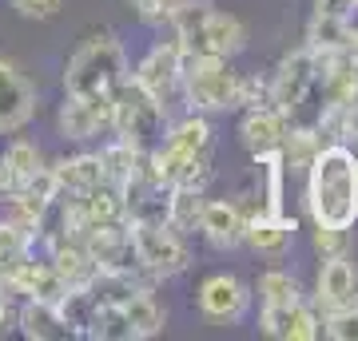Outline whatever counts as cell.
Returning <instances> with one entry per match:
<instances>
[{
    "label": "cell",
    "instance_id": "25",
    "mask_svg": "<svg viewBox=\"0 0 358 341\" xmlns=\"http://www.w3.org/2000/svg\"><path fill=\"white\" fill-rule=\"evenodd\" d=\"M315 338H322V310L303 298V302L294 305V314H291L287 341H315Z\"/></svg>",
    "mask_w": 358,
    "mask_h": 341
},
{
    "label": "cell",
    "instance_id": "17",
    "mask_svg": "<svg viewBox=\"0 0 358 341\" xmlns=\"http://www.w3.org/2000/svg\"><path fill=\"white\" fill-rule=\"evenodd\" d=\"M16 329L32 341H64L72 338V329L64 326V317L52 302H16Z\"/></svg>",
    "mask_w": 358,
    "mask_h": 341
},
{
    "label": "cell",
    "instance_id": "24",
    "mask_svg": "<svg viewBox=\"0 0 358 341\" xmlns=\"http://www.w3.org/2000/svg\"><path fill=\"white\" fill-rule=\"evenodd\" d=\"M96 155H100L103 179H108V183H115V187H124V183L131 179V171H136V163H140L143 151H136V147H128V143L112 139V143H103Z\"/></svg>",
    "mask_w": 358,
    "mask_h": 341
},
{
    "label": "cell",
    "instance_id": "10",
    "mask_svg": "<svg viewBox=\"0 0 358 341\" xmlns=\"http://www.w3.org/2000/svg\"><path fill=\"white\" fill-rule=\"evenodd\" d=\"M195 305L207 321L215 326H235L243 321L247 310H251V290L247 282H239L235 274H207L199 282V294H195Z\"/></svg>",
    "mask_w": 358,
    "mask_h": 341
},
{
    "label": "cell",
    "instance_id": "8",
    "mask_svg": "<svg viewBox=\"0 0 358 341\" xmlns=\"http://www.w3.org/2000/svg\"><path fill=\"white\" fill-rule=\"evenodd\" d=\"M315 84H319V56L303 44L299 52L282 56L275 76L267 79V103L294 119V115L303 112V103L315 96Z\"/></svg>",
    "mask_w": 358,
    "mask_h": 341
},
{
    "label": "cell",
    "instance_id": "15",
    "mask_svg": "<svg viewBox=\"0 0 358 341\" xmlns=\"http://www.w3.org/2000/svg\"><path fill=\"white\" fill-rule=\"evenodd\" d=\"M294 230H299V222L287 215H251L243 230V246L255 250L259 258H267V262H279V258L291 254Z\"/></svg>",
    "mask_w": 358,
    "mask_h": 341
},
{
    "label": "cell",
    "instance_id": "31",
    "mask_svg": "<svg viewBox=\"0 0 358 341\" xmlns=\"http://www.w3.org/2000/svg\"><path fill=\"white\" fill-rule=\"evenodd\" d=\"M24 183H28V179L20 175V171H16V167H13V159H8V155L0 151V202L16 199V195H20V190H24Z\"/></svg>",
    "mask_w": 358,
    "mask_h": 341
},
{
    "label": "cell",
    "instance_id": "1",
    "mask_svg": "<svg viewBox=\"0 0 358 341\" xmlns=\"http://www.w3.org/2000/svg\"><path fill=\"white\" fill-rule=\"evenodd\" d=\"M307 215L319 227L358 222V155L343 143H322L307 167Z\"/></svg>",
    "mask_w": 358,
    "mask_h": 341
},
{
    "label": "cell",
    "instance_id": "11",
    "mask_svg": "<svg viewBox=\"0 0 358 341\" xmlns=\"http://www.w3.org/2000/svg\"><path fill=\"white\" fill-rule=\"evenodd\" d=\"M112 123V96H64L56 112V131L68 143H88Z\"/></svg>",
    "mask_w": 358,
    "mask_h": 341
},
{
    "label": "cell",
    "instance_id": "23",
    "mask_svg": "<svg viewBox=\"0 0 358 341\" xmlns=\"http://www.w3.org/2000/svg\"><path fill=\"white\" fill-rule=\"evenodd\" d=\"M255 290H259V302H263V305H291V302L303 298L299 278H294L291 270H279V266H271V270L259 274Z\"/></svg>",
    "mask_w": 358,
    "mask_h": 341
},
{
    "label": "cell",
    "instance_id": "9",
    "mask_svg": "<svg viewBox=\"0 0 358 341\" xmlns=\"http://www.w3.org/2000/svg\"><path fill=\"white\" fill-rule=\"evenodd\" d=\"M40 96L36 84L16 68L13 60L0 56V135H16L36 119Z\"/></svg>",
    "mask_w": 358,
    "mask_h": 341
},
{
    "label": "cell",
    "instance_id": "22",
    "mask_svg": "<svg viewBox=\"0 0 358 341\" xmlns=\"http://www.w3.org/2000/svg\"><path fill=\"white\" fill-rule=\"evenodd\" d=\"M203 190H187V187H171L167 199V227H176L179 234H195L199 230V215H203Z\"/></svg>",
    "mask_w": 358,
    "mask_h": 341
},
{
    "label": "cell",
    "instance_id": "30",
    "mask_svg": "<svg viewBox=\"0 0 358 341\" xmlns=\"http://www.w3.org/2000/svg\"><path fill=\"white\" fill-rule=\"evenodd\" d=\"M8 4L24 20H52V16H60V8H64V0H8Z\"/></svg>",
    "mask_w": 358,
    "mask_h": 341
},
{
    "label": "cell",
    "instance_id": "29",
    "mask_svg": "<svg viewBox=\"0 0 358 341\" xmlns=\"http://www.w3.org/2000/svg\"><path fill=\"white\" fill-rule=\"evenodd\" d=\"M131 8H136V16H140L143 24H167L171 20V13L176 8H183L187 0H128Z\"/></svg>",
    "mask_w": 358,
    "mask_h": 341
},
{
    "label": "cell",
    "instance_id": "3",
    "mask_svg": "<svg viewBox=\"0 0 358 341\" xmlns=\"http://www.w3.org/2000/svg\"><path fill=\"white\" fill-rule=\"evenodd\" d=\"M131 76L124 44L112 32L84 40L64 63V96H112Z\"/></svg>",
    "mask_w": 358,
    "mask_h": 341
},
{
    "label": "cell",
    "instance_id": "5",
    "mask_svg": "<svg viewBox=\"0 0 358 341\" xmlns=\"http://www.w3.org/2000/svg\"><path fill=\"white\" fill-rule=\"evenodd\" d=\"M167 123H171V115L131 76L112 91V123H108V131H115L120 143H128L136 151H152L155 143L164 139Z\"/></svg>",
    "mask_w": 358,
    "mask_h": 341
},
{
    "label": "cell",
    "instance_id": "16",
    "mask_svg": "<svg viewBox=\"0 0 358 341\" xmlns=\"http://www.w3.org/2000/svg\"><path fill=\"white\" fill-rule=\"evenodd\" d=\"M243 230H247V215L239 211V202H223V199L203 202L199 234L207 238L211 250H239L243 246Z\"/></svg>",
    "mask_w": 358,
    "mask_h": 341
},
{
    "label": "cell",
    "instance_id": "12",
    "mask_svg": "<svg viewBox=\"0 0 358 341\" xmlns=\"http://www.w3.org/2000/svg\"><path fill=\"white\" fill-rule=\"evenodd\" d=\"M315 305H319L322 314L358 305V266L350 262V254L322 258L319 278H315Z\"/></svg>",
    "mask_w": 358,
    "mask_h": 341
},
{
    "label": "cell",
    "instance_id": "19",
    "mask_svg": "<svg viewBox=\"0 0 358 341\" xmlns=\"http://www.w3.org/2000/svg\"><path fill=\"white\" fill-rule=\"evenodd\" d=\"M124 317H128V329H131V341H143V338H159L167 326V314L164 305L152 298V290H136L131 298L120 302Z\"/></svg>",
    "mask_w": 358,
    "mask_h": 341
},
{
    "label": "cell",
    "instance_id": "6",
    "mask_svg": "<svg viewBox=\"0 0 358 341\" xmlns=\"http://www.w3.org/2000/svg\"><path fill=\"white\" fill-rule=\"evenodd\" d=\"M131 230V246H136V262H140L143 274H152L155 282L179 278L192 270V246H187V234H179L176 227L167 222H128Z\"/></svg>",
    "mask_w": 358,
    "mask_h": 341
},
{
    "label": "cell",
    "instance_id": "32",
    "mask_svg": "<svg viewBox=\"0 0 358 341\" xmlns=\"http://www.w3.org/2000/svg\"><path fill=\"white\" fill-rule=\"evenodd\" d=\"M358 8V0H315V13H327V16H343L350 20Z\"/></svg>",
    "mask_w": 358,
    "mask_h": 341
},
{
    "label": "cell",
    "instance_id": "21",
    "mask_svg": "<svg viewBox=\"0 0 358 341\" xmlns=\"http://www.w3.org/2000/svg\"><path fill=\"white\" fill-rule=\"evenodd\" d=\"M346 44H350V20L310 13V20H307V48L310 52L331 56V52H346Z\"/></svg>",
    "mask_w": 358,
    "mask_h": 341
},
{
    "label": "cell",
    "instance_id": "27",
    "mask_svg": "<svg viewBox=\"0 0 358 341\" xmlns=\"http://www.w3.org/2000/svg\"><path fill=\"white\" fill-rule=\"evenodd\" d=\"M322 338L331 341H358V305L322 314Z\"/></svg>",
    "mask_w": 358,
    "mask_h": 341
},
{
    "label": "cell",
    "instance_id": "18",
    "mask_svg": "<svg viewBox=\"0 0 358 341\" xmlns=\"http://www.w3.org/2000/svg\"><path fill=\"white\" fill-rule=\"evenodd\" d=\"M52 179H56L60 195H84L96 183H103L100 155H68L60 163H52Z\"/></svg>",
    "mask_w": 358,
    "mask_h": 341
},
{
    "label": "cell",
    "instance_id": "2",
    "mask_svg": "<svg viewBox=\"0 0 358 341\" xmlns=\"http://www.w3.org/2000/svg\"><path fill=\"white\" fill-rule=\"evenodd\" d=\"M171 36L179 40L183 52H195V56H223V60H235L239 52L247 48V24L239 16L223 13V8H211L203 0H187L183 8L171 13L167 20Z\"/></svg>",
    "mask_w": 358,
    "mask_h": 341
},
{
    "label": "cell",
    "instance_id": "20",
    "mask_svg": "<svg viewBox=\"0 0 358 341\" xmlns=\"http://www.w3.org/2000/svg\"><path fill=\"white\" fill-rule=\"evenodd\" d=\"M319 147H322L319 127L315 123H294L291 119V127H287V135H282V143H279V155H282L287 175H291V171H307L310 159L319 155Z\"/></svg>",
    "mask_w": 358,
    "mask_h": 341
},
{
    "label": "cell",
    "instance_id": "13",
    "mask_svg": "<svg viewBox=\"0 0 358 341\" xmlns=\"http://www.w3.org/2000/svg\"><path fill=\"white\" fill-rule=\"evenodd\" d=\"M164 147H171L176 155H187V159H199V163H211L215 155V127L203 112H187V115H171V123L164 131Z\"/></svg>",
    "mask_w": 358,
    "mask_h": 341
},
{
    "label": "cell",
    "instance_id": "7",
    "mask_svg": "<svg viewBox=\"0 0 358 341\" xmlns=\"http://www.w3.org/2000/svg\"><path fill=\"white\" fill-rule=\"evenodd\" d=\"M131 79L140 84L148 96H152L167 115H176V107L183 103V48L179 40H155L148 56L136 63Z\"/></svg>",
    "mask_w": 358,
    "mask_h": 341
},
{
    "label": "cell",
    "instance_id": "28",
    "mask_svg": "<svg viewBox=\"0 0 358 341\" xmlns=\"http://www.w3.org/2000/svg\"><path fill=\"white\" fill-rule=\"evenodd\" d=\"M4 155L13 159V167H16L24 179H32L40 167H44V155H40V147H36V143H28V139H13L8 147H4Z\"/></svg>",
    "mask_w": 358,
    "mask_h": 341
},
{
    "label": "cell",
    "instance_id": "26",
    "mask_svg": "<svg viewBox=\"0 0 358 341\" xmlns=\"http://www.w3.org/2000/svg\"><path fill=\"white\" fill-rule=\"evenodd\" d=\"M350 230L355 227H319V222H315L310 246H315L322 258H343V254H350Z\"/></svg>",
    "mask_w": 358,
    "mask_h": 341
},
{
    "label": "cell",
    "instance_id": "4",
    "mask_svg": "<svg viewBox=\"0 0 358 341\" xmlns=\"http://www.w3.org/2000/svg\"><path fill=\"white\" fill-rule=\"evenodd\" d=\"M183 107L203 115L239 112V72L231 60L183 52Z\"/></svg>",
    "mask_w": 358,
    "mask_h": 341
},
{
    "label": "cell",
    "instance_id": "14",
    "mask_svg": "<svg viewBox=\"0 0 358 341\" xmlns=\"http://www.w3.org/2000/svg\"><path fill=\"white\" fill-rule=\"evenodd\" d=\"M287 127H291V115L287 112L271 107V103H255V107H243V119H239V143H243L251 155L279 151Z\"/></svg>",
    "mask_w": 358,
    "mask_h": 341
}]
</instances>
